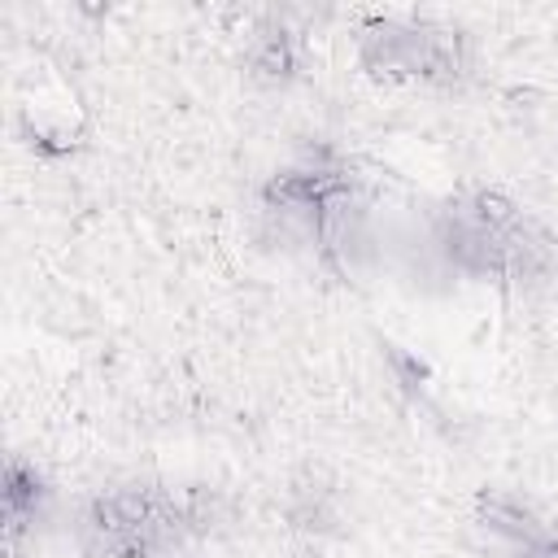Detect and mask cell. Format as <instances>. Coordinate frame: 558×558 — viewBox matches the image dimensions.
Instances as JSON below:
<instances>
[{
  "label": "cell",
  "mask_w": 558,
  "mask_h": 558,
  "mask_svg": "<svg viewBox=\"0 0 558 558\" xmlns=\"http://www.w3.org/2000/svg\"><path fill=\"white\" fill-rule=\"evenodd\" d=\"M257 231L301 266L349 283L375 257V196L336 144H310L275 166L253 196Z\"/></svg>",
  "instance_id": "1"
},
{
  "label": "cell",
  "mask_w": 558,
  "mask_h": 558,
  "mask_svg": "<svg viewBox=\"0 0 558 558\" xmlns=\"http://www.w3.org/2000/svg\"><path fill=\"white\" fill-rule=\"evenodd\" d=\"M52 510V484L39 471V462L9 453L4 462V549L9 558H22L26 541L39 536Z\"/></svg>",
  "instance_id": "6"
},
{
  "label": "cell",
  "mask_w": 558,
  "mask_h": 558,
  "mask_svg": "<svg viewBox=\"0 0 558 558\" xmlns=\"http://www.w3.org/2000/svg\"><path fill=\"white\" fill-rule=\"evenodd\" d=\"M423 253L440 275L527 301H558V227L488 183H462L423 214Z\"/></svg>",
  "instance_id": "2"
},
{
  "label": "cell",
  "mask_w": 558,
  "mask_h": 558,
  "mask_svg": "<svg viewBox=\"0 0 558 558\" xmlns=\"http://www.w3.org/2000/svg\"><path fill=\"white\" fill-rule=\"evenodd\" d=\"M305 65V48H301V31L283 17V13H262L244 39V70L257 83L283 87L301 74Z\"/></svg>",
  "instance_id": "7"
},
{
  "label": "cell",
  "mask_w": 558,
  "mask_h": 558,
  "mask_svg": "<svg viewBox=\"0 0 558 558\" xmlns=\"http://www.w3.org/2000/svg\"><path fill=\"white\" fill-rule=\"evenodd\" d=\"M466 532L475 558H558V519L514 488H484Z\"/></svg>",
  "instance_id": "5"
},
{
  "label": "cell",
  "mask_w": 558,
  "mask_h": 558,
  "mask_svg": "<svg viewBox=\"0 0 558 558\" xmlns=\"http://www.w3.org/2000/svg\"><path fill=\"white\" fill-rule=\"evenodd\" d=\"M353 65L384 87H423V92H458L475 74L471 31L414 9L362 13L349 31Z\"/></svg>",
  "instance_id": "4"
},
{
  "label": "cell",
  "mask_w": 558,
  "mask_h": 558,
  "mask_svg": "<svg viewBox=\"0 0 558 558\" xmlns=\"http://www.w3.org/2000/svg\"><path fill=\"white\" fill-rule=\"evenodd\" d=\"M231 527V501L205 480L135 475L87 493L70 519L78 558H201Z\"/></svg>",
  "instance_id": "3"
}]
</instances>
